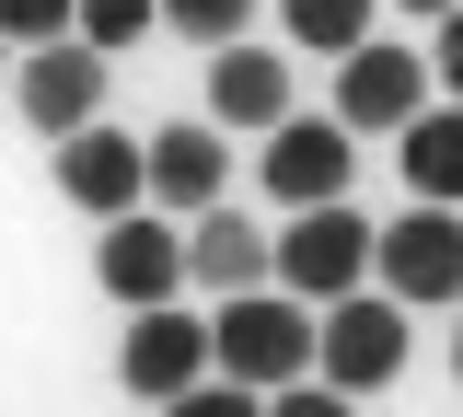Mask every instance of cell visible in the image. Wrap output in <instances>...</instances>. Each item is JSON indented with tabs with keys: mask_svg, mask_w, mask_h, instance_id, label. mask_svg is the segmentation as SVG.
<instances>
[{
	"mask_svg": "<svg viewBox=\"0 0 463 417\" xmlns=\"http://www.w3.org/2000/svg\"><path fill=\"white\" fill-rule=\"evenodd\" d=\"M93 279H105L116 313H163V301H185V221H163V209H128V221H105V243H93Z\"/></svg>",
	"mask_w": 463,
	"mask_h": 417,
	"instance_id": "cell-7",
	"label": "cell"
},
{
	"mask_svg": "<svg viewBox=\"0 0 463 417\" xmlns=\"http://www.w3.org/2000/svg\"><path fill=\"white\" fill-rule=\"evenodd\" d=\"M429 81H440V105H463V12L440 24V47H429Z\"/></svg>",
	"mask_w": 463,
	"mask_h": 417,
	"instance_id": "cell-21",
	"label": "cell"
},
{
	"mask_svg": "<svg viewBox=\"0 0 463 417\" xmlns=\"http://www.w3.org/2000/svg\"><path fill=\"white\" fill-rule=\"evenodd\" d=\"M371 221L359 209H301V221H279V290L289 301H347V290H371Z\"/></svg>",
	"mask_w": 463,
	"mask_h": 417,
	"instance_id": "cell-4",
	"label": "cell"
},
{
	"mask_svg": "<svg viewBox=\"0 0 463 417\" xmlns=\"http://www.w3.org/2000/svg\"><path fill=\"white\" fill-rule=\"evenodd\" d=\"M371 290H394L405 313L417 301H452L463 313V209H394L383 243H371Z\"/></svg>",
	"mask_w": 463,
	"mask_h": 417,
	"instance_id": "cell-6",
	"label": "cell"
},
{
	"mask_svg": "<svg viewBox=\"0 0 463 417\" xmlns=\"http://www.w3.org/2000/svg\"><path fill=\"white\" fill-rule=\"evenodd\" d=\"M209 128H289V70L267 47H221L209 59Z\"/></svg>",
	"mask_w": 463,
	"mask_h": 417,
	"instance_id": "cell-14",
	"label": "cell"
},
{
	"mask_svg": "<svg viewBox=\"0 0 463 417\" xmlns=\"http://www.w3.org/2000/svg\"><path fill=\"white\" fill-rule=\"evenodd\" d=\"M0 59H12V35H0Z\"/></svg>",
	"mask_w": 463,
	"mask_h": 417,
	"instance_id": "cell-24",
	"label": "cell"
},
{
	"mask_svg": "<svg viewBox=\"0 0 463 417\" xmlns=\"http://www.w3.org/2000/svg\"><path fill=\"white\" fill-rule=\"evenodd\" d=\"M221 185H232L221 128H185V117H174L163 139H151V209H163V221H209V209H221Z\"/></svg>",
	"mask_w": 463,
	"mask_h": 417,
	"instance_id": "cell-11",
	"label": "cell"
},
{
	"mask_svg": "<svg viewBox=\"0 0 463 417\" xmlns=\"http://www.w3.org/2000/svg\"><path fill=\"white\" fill-rule=\"evenodd\" d=\"M405 209H463V105H429V117L394 139Z\"/></svg>",
	"mask_w": 463,
	"mask_h": 417,
	"instance_id": "cell-13",
	"label": "cell"
},
{
	"mask_svg": "<svg viewBox=\"0 0 463 417\" xmlns=\"http://www.w3.org/2000/svg\"><path fill=\"white\" fill-rule=\"evenodd\" d=\"M163 417H267V394H243V383H197V394H174Z\"/></svg>",
	"mask_w": 463,
	"mask_h": 417,
	"instance_id": "cell-19",
	"label": "cell"
},
{
	"mask_svg": "<svg viewBox=\"0 0 463 417\" xmlns=\"http://www.w3.org/2000/svg\"><path fill=\"white\" fill-rule=\"evenodd\" d=\"M405 348H417V336H405V301L394 290H347V301H325V359H313V383H336L347 406H359V394H383L405 371Z\"/></svg>",
	"mask_w": 463,
	"mask_h": 417,
	"instance_id": "cell-3",
	"label": "cell"
},
{
	"mask_svg": "<svg viewBox=\"0 0 463 417\" xmlns=\"http://www.w3.org/2000/svg\"><path fill=\"white\" fill-rule=\"evenodd\" d=\"M116 383L139 394V406H174V394H197V383H221V348H209V313H128V336H116Z\"/></svg>",
	"mask_w": 463,
	"mask_h": 417,
	"instance_id": "cell-2",
	"label": "cell"
},
{
	"mask_svg": "<svg viewBox=\"0 0 463 417\" xmlns=\"http://www.w3.org/2000/svg\"><path fill=\"white\" fill-rule=\"evenodd\" d=\"M267 417H359V406H347L336 383H289V394H267Z\"/></svg>",
	"mask_w": 463,
	"mask_h": 417,
	"instance_id": "cell-20",
	"label": "cell"
},
{
	"mask_svg": "<svg viewBox=\"0 0 463 417\" xmlns=\"http://www.w3.org/2000/svg\"><path fill=\"white\" fill-rule=\"evenodd\" d=\"M209 348H221V383L243 394H289V383H313V359H325V313L289 290H243L209 313Z\"/></svg>",
	"mask_w": 463,
	"mask_h": 417,
	"instance_id": "cell-1",
	"label": "cell"
},
{
	"mask_svg": "<svg viewBox=\"0 0 463 417\" xmlns=\"http://www.w3.org/2000/svg\"><path fill=\"white\" fill-rule=\"evenodd\" d=\"M267 267H279V232H255L243 209H209V221H185V279H197V290L243 301V290H267Z\"/></svg>",
	"mask_w": 463,
	"mask_h": 417,
	"instance_id": "cell-12",
	"label": "cell"
},
{
	"mask_svg": "<svg viewBox=\"0 0 463 417\" xmlns=\"http://www.w3.org/2000/svg\"><path fill=\"white\" fill-rule=\"evenodd\" d=\"M289 47H313V59H359L371 47V0H279Z\"/></svg>",
	"mask_w": 463,
	"mask_h": 417,
	"instance_id": "cell-15",
	"label": "cell"
},
{
	"mask_svg": "<svg viewBox=\"0 0 463 417\" xmlns=\"http://www.w3.org/2000/svg\"><path fill=\"white\" fill-rule=\"evenodd\" d=\"M12 93H24V117L47 128V139H81V128H105V59L70 35V47H35V59L12 70Z\"/></svg>",
	"mask_w": 463,
	"mask_h": 417,
	"instance_id": "cell-10",
	"label": "cell"
},
{
	"mask_svg": "<svg viewBox=\"0 0 463 417\" xmlns=\"http://www.w3.org/2000/svg\"><path fill=\"white\" fill-rule=\"evenodd\" d=\"M267 197H279L289 221L301 209H347V175H359V139H347L336 117H289V128H267Z\"/></svg>",
	"mask_w": 463,
	"mask_h": 417,
	"instance_id": "cell-8",
	"label": "cell"
},
{
	"mask_svg": "<svg viewBox=\"0 0 463 417\" xmlns=\"http://www.w3.org/2000/svg\"><path fill=\"white\" fill-rule=\"evenodd\" d=\"M452 383H463V336H452Z\"/></svg>",
	"mask_w": 463,
	"mask_h": 417,
	"instance_id": "cell-23",
	"label": "cell"
},
{
	"mask_svg": "<svg viewBox=\"0 0 463 417\" xmlns=\"http://www.w3.org/2000/svg\"><path fill=\"white\" fill-rule=\"evenodd\" d=\"M163 24L185 47H243V24H255V0H163Z\"/></svg>",
	"mask_w": 463,
	"mask_h": 417,
	"instance_id": "cell-17",
	"label": "cell"
},
{
	"mask_svg": "<svg viewBox=\"0 0 463 417\" xmlns=\"http://www.w3.org/2000/svg\"><path fill=\"white\" fill-rule=\"evenodd\" d=\"M440 105V81H429V59L417 47H359V59H336V128L347 139H405V128Z\"/></svg>",
	"mask_w": 463,
	"mask_h": 417,
	"instance_id": "cell-5",
	"label": "cell"
},
{
	"mask_svg": "<svg viewBox=\"0 0 463 417\" xmlns=\"http://www.w3.org/2000/svg\"><path fill=\"white\" fill-rule=\"evenodd\" d=\"M58 197H70L81 221H128V209H151V139H128V128H81V139H58Z\"/></svg>",
	"mask_w": 463,
	"mask_h": 417,
	"instance_id": "cell-9",
	"label": "cell"
},
{
	"mask_svg": "<svg viewBox=\"0 0 463 417\" xmlns=\"http://www.w3.org/2000/svg\"><path fill=\"white\" fill-rule=\"evenodd\" d=\"M0 35L12 47H70L81 35V0H0Z\"/></svg>",
	"mask_w": 463,
	"mask_h": 417,
	"instance_id": "cell-18",
	"label": "cell"
},
{
	"mask_svg": "<svg viewBox=\"0 0 463 417\" xmlns=\"http://www.w3.org/2000/svg\"><path fill=\"white\" fill-rule=\"evenodd\" d=\"M151 24H163V0H81V47H93V59H116V47H139Z\"/></svg>",
	"mask_w": 463,
	"mask_h": 417,
	"instance_id": "cell-16",
	"label": "cell"
},
{
	"mask_svg": "<svg viewBox=\"0 0 463 417\" xmlns=\"http://www.w3.org/2000/svg\"><path fill=\"white\" fill-rule=\"evenodd\" d=\"M394 12H429V24H452V12H463V0H394Z\"/></svg>",
	"mask_w": 463,
	"mask_h": 417,
	"instance_id": "cell-22",
	"label": "cell"
}]
</instances>
